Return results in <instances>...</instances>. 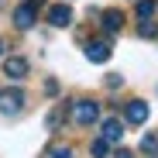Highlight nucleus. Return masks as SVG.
<instances>
[{
	"label": "nucleus",
	"instance_id": "1",
	"mask_svg": "<svg viewBox=\"0 0 158 158\" xmlns=\"http://www.w3.org/2000/svg\"><path fill=\"white\" fill-rule=\"evenodd\" d=\"M69 117H72V124H79V127H89V124L100 120V103H96V100H72V103H69Z\"/></svg>",
	"mask_w": 158,
	"mask_h": 158
},
{
	"label": "nucleus",
	"instance_id": "2",
	"mask_svg": "<svg viewBox=\"0 0 158 158\" xmlns=\"http://www.w3.org/2000/svg\"><path fill=\"white\" fill-rule=\"evenodd\" d=\"M24 103H28V96H24L17 86L14 89H0V114H21Z\"/></svg>",
	"mask_w": 158,
	"mask_h": 158
},
{
	"label": "nucleus",
	"instance_id": "3",
	"mask_svg": "<svg viewBox=\"0 0 158 158\" xmlns=\"http://www.w3.org/2000/svg\"><path fill=\"white\" fill-rule=\"evenodd\" d=\"M148 114H151V107H148L144 100H127V107H124L127 124H144V120H148Z\"/></svg>",
	"mask_w": 158,
	"mask_h": 158
},
{
	"label": "nucleus",
	"instance_id": "4",
	"mask_svg": "<svg viewBox=\"0 0 158 158\" xmlns=\"http://www.w3.org/2000/svg\"><path fill=\"white\" fill-rule=\"evenodd\" d=\"M48 24L52 28H69L72 24V7L69 4H52L48 7Z\"/></svg>",
	"mask_w": 158,
	"mask_h": 158
},
{
	"label": "nucleus",
	"instance_id": "5",
	"mask_svg": "<svg viewBox=\"0 0 158 158\" xmlns=\"http://www.w3.org/2000/svg\"><path fill=\"white\" fill-rule=\"evenodd\" d=\"M110 55H114L110 41H89V45H86V59H89V62H96V65H103Z\"/></svg>",
	"mask_w": 158,
	"mask_h": 158
},
{
	"label": "nucleus",
	"instance_id": "6",
	"mask_svg": "<svg viewBox=\"0 0 158 158\" xmlns=\"http://www.w3.org/2000/svg\"><path fill=\"white\" fill-rule=\"evenodd\" d=\"M100 138L107 141V144H117V141L124 138V124H120L117 117H107V120H103V127H100Z\"/></svg>",
	"mask_w": 158,
	"mask_h": 158
},
{
	"label": "nucleus",
	"instance_id": "7",
	"mask_svg": "<svg viewBox=\"0 0 158 158\" xmlns=\"http://www.w3.org/2000/svg\"><path fill=\"white\" fill-rule=\"evenodd\" d=\"M100 24H103V31H107V35H117V31L124 28V10H117V7L103 10V14H100Z\"/></svg>",
	"mask_w": 158,
	"mask_h": 158
},
{
	"label": "nucleus",
	"instance_id": "8",
	"mask_svg": "<svg viewBox=\"0 0 158 158\" xmlns=\"http://www.w3.org/2000/svg\"><path fill=\"white\" fill-rule=\"evenodd\" d=\"M28 72H31V65H28V59H21V55H10L4 62V76H10V79H24Z\"/></svg>",
	"mask_w": 158,
	"mask_h": 158
},
{
	"label": "nucleus",
	"instance_id": "9",
	"mask_svg": "<svg viewBox=\"0 0 158 158\" xmlns=\"http://www.w3.org/2000/svg\"><path fill=\"white\" fill-rule=\"evenodd\" d=\"M35 17H38V10H35L31 4H21V7L14 10V24H17L21 31H28L31 24H35Z\"/></svg>",
	"mask_w": 158,
	"mask_h": 158
},
{
	"label": "nucleus",
	"instance_id": "10",
	"mask_svg": "<svg viewBox=\"0 0 158 158\" xmlns=\"http://www.w3.org/2000/svg\"><path fill=\"white\" fill-rule=\"evenodd\" d=\"M65 117H69V103H59V107L45 117V127H48V131H59V127L65 124Z\"/></svg>",
	"mask_w": 158,
	"mask_h": 158
},
{
	"label": "nucleus",
	"instance_id": "11",
	"mask_svg": "<svg viewBox=\"0 0 158 158\" xmlns=\"http://www.w3.org/2000/svg\"><path fill=\"white\" fill-rule=\"evenodd\" d=\"M158 35V24L151 21V17H144L141 24H138V38H155Z\"/></svg>",
	"mask_w": 158,
	"mask_h": 158
},
{
	"label": "nucleus",
	"instance_id": "12",
	"mask_svg": "<svg viewBox=\"0 0 158 158\" xmlns=\"http://www.w3.org/2000/svg\"><path fill=\"white\" fill-rule=\"evenodd\" d=\"M89 155H93V158H107V155H110V144L103 141V138H96V141L89 144Z\"/></svg>",
	"mask_w": 158,
	"mask_h": 158
},
{
	"label": "nucleus",
	"instance_id": "13",
	"mask_svg": "<svg viewBox=\"0 0 158 158\" xmlns=\"http://www.w3.org/2000/svg\"><path fill=\"white\" fill-rule=\"evenodd\" d=\"M155 7H158L155 0H138V17H141V21H144V17H151V14H155Z\"/></svg>",
	"mask_w": 158,
	"mask_h": 158
},
{
	"label": "nucleus",
	"instance_id": "14",
	"mask_svg": "<svg viewBox=\"0 0 158 158\" xmlns=\"http://www.w3.org/2000/svg\"><path fill=\"white\" fill-rule=\"evenodd\" d=\"M141 151L155 155V151H158V134H144V138H141Z\"/></svg>",
	"mask_w": 158,
	"mask_h": 158
},
{
	"label": "nucleus",
	"instance_id": "15",
	"mask_svg": "<svg viewBox=\"0 0 158 158\" xmlns=\"http://www.w3.org/2000/svg\"><path fill=\"white\" fill-rule=\"evenodd\" d=\"M48 158H72V148L69 144H55V148L48 151Z\"/></svg>",
	"mask_w": 158,
	"mask_h": 158
},
{
	"label": "nucleus",
	"instance_id": "16",
	"mask_svg": "<svg viewBox=\"0 0 158 158\" xmlns=\"http://www.w3.org/2000/svg\"><path fill=\"white\" fill-rule=\"evenodd\" d=\"M103 83H107V89H120V86H124V76H117V72H110L107 79H103Z\"/></svg>",
	"mask_w": 158,
	"mask_h": 158
},
{
	"label": "nucleus",
	"instance_id": "17",
	"mask_svg": "<svg viewBox=\"0 0 158 158\" xmlns=\"http://www.w3.org/2000/svg\"><path fill=\"white\" fill-rule=\"evenodd\" d=\"M45 93H48V96H59V83H55V79H48V83H45Z\"/></svg>",
	"mask_w": 158,
	"mask_h": 158
},
{
	"label": "nucleus",
	"instance_id": "18",
	"mask_svg": "<svg viewBox=\"0 0 158 158\" xmlns=\"http://www.w3.org/2000/svg\"><path fill=\"white\" fill-rule=\"evenodd\" d=\"M114 158H134V155H131L127 148H117V155H114Z\"/></svg>",
	"mask_w": 158,
	"mask_h": 158
},
{
	"label": "nucleus",
	"instance_id": "19",
	"mask_svg": "<svg viewBox=\"0 0 158 158\" xmlns=\"http://www.w3.org/2000/svg\"><path fill=\"white\" fill-rule=\"evenodd\" d=\"M0 52H4V41H0Z\"/></svg>",
	"mask_w": 158,
	"mask_h": 158
}]
</instances>
